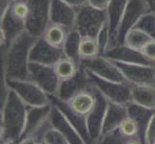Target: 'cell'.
Returning <instances> with one entry per match:
<instances>
[{
	"label": "cell",
	"instance_id": "cell-1",
	"mask_svg": "<svg viewBox=\"0 0 155 144\" xmlns=\"http://www.w3.org/2000/svg\"><path fill=\"white\" fill-rule=\"evenodd\" d=\"M38 39L25 31L8 47L1 46L2 77L6 81L29 79L30 53Z\"/></svg>",
	"mask_w": 155,
	"mask_h": 144
},
{
	"label": "cell",
	"instance_id": "cell-2",
	"mask_svg": "<svg viewBox=\"0 0 155 144\" xmlns=\"http://www.w3.org/2000/svg\"><path fill=\"white\" fill-rule=\"evenodd\" d=\"M28 106L13 89L1 101V144L22 137Z\"/></svg>",
	"mask_w": 155,
	"mask_h": 144
},
{
	"label": "cell",
	"instance_id": "cell-3",
	"mask_svg": "<svg viewBox=\"0 0 155 144\" xmlns=\"http://www.w3.org/2000/svg\"><path fill=\"white\" fill-rule=\"evenodd\" d=\"M106 23V11L95 9L89 4L77 10L75 29L83 38L97 39L100 30Z\"/></svg>",
	"mask_w": 155,
	"mask_h": 144
},
{
	"label": "cell",
	"instance_id": "cell-4",
	"mask_svg": "<svg viewBox=\"0 0 155 144\" xmlns=\"http://www.w3.org/2000/svg\"><path fill=\"white\" fill-rule=\"evenodd\" d=\"M29 14L25 20L26 31L37 38L44 36L51 24V0H28Z\"/></svg>",
	"mask_w": 155,
	"mask_h": 144
},
{
	"label": "cell",
	"instance_id": "cell-5",
	"mask_svg": "<svg viewBox=\"0 0 155 144\" xmlns=\"http://www.w3.org/2000/svg\"><path fill=\"white\" fill-rule=\"evenodd\" d=\"M91 85L101 92L106 99L121 105H127L132 101L131 85L127 83H116L99 78L85 69Z\"/></svg>",
	"mask_w": 155,
	"mask_h": 144
},
{
	"label": "cell",
	"instance_id": "cell-6",
	"mask_svg": "<svg viewBox=\"0 0 155 144\" xmlns=\"http://www.w3.org/2000/svg\"><path fill=\"white\" fill-rule=\"evenodd\" d=\"M6 84L7 87L15 91L29 107H41L50 104L48 94L31 80H10L6 81Z\"/></svg>",
	"mask_w": 155,
	"mask_h": 144
},
{
	"label": "cell",
	"instance_id": "cell-7",
	"mask_svg": "<svg viewBox=\"0 0 155 144\" xmlns=\"http://www.w3.org/2000/svg\"><path fill=\"white\" fill-rule=\"evenodd\" d=\"M28 80L38 85L48 95H56L61 83L54 66L31 62H29Z\"/></svg>",
	"mask_w": 155,
	"mask_h": 144
},
{
	"label": "cell",
	"instance_id": "cell-8",
	"mask_svg": "<svg viewBox=\"0 0 155 144\" xmlns=\"http://www.w3.org/2000/svg\"><path fill=\"white\" fill-rule=\"evenodd\" d=\"M81 65L88 71L99 78L116 83H127L116 63L104 56H97L93 59L80 61ZM128 84V83H127Z\"/></svg>",
	"mask_w": 155,
	"mask_h": 144
},
{
	"label": "cell",
	"instance_id": "cell-9",
	"mask_svg": "<svg viewBox=\"0 0 155 144\" xmlns=\"http://www.w3.org/2000/svg\"><path fill=\"white\" fill-rule=\"evenodd\" d=\"M148 13V8L145 0H128L126 9L117 32V45L124 44L126 34L138 24L140 19Z\"/></svg>",
	"mask_w": 155,
	"mask_h": 144
},
{
	"label": "cell",
	"instance_id": "cell-10",
	"mask_svg": "<svg viewBox=\"0 0 155 144\" xmlns=\"http://www.w3.org/2000/svg\"><path fill=\"white\" fill-rule=\"evenodd\" d=\"M52 104L41 107H29L26 114L25 128L22 137L39 135L41 136L42 132L50 123V114ZM21 137V138H22ZM20 138V139H21Z\"/></svg>",
	"mask_w": 155,
	"mask_h": 144
},
{
	"label": "cell",
	"instance_id": "cell-11",
	"mask_svg": "<svg viewBox=\"0 0 155 144\" xmlns=\"http://www.w3.org/2000/svg\"><path fill=\"white\" fill-rule=\"evenodd\" d=\"M124 79L130 85H154L155 66L114 62Z\"/></svg>",
	"mask_w": 155,
	"mask_h": 144
},
{
	"label": "cell",
	"instance_id": "cell-12",
	"mask_svg": "<svg viewBox=\"0 0 155 144\" xmlns=\"http://www.w3.org/2000/svg\"><path fill=\"white\" fill-rule=\"evenodd\" d=\"M64 57L66 56L63 48L49 44L42 37H41L37 40L31 50L30 62L54 66Z\"/></svg>",
	"mask_w": 155,
	"mask_h": 144
},
{
	"label": "cell",
	"instance_id": "cell-13",
	"mask_svg": "<svg viewBox=\"0 0 155 144\" xmlns=\"http://www.w3.org/2000/svg\"><path fill=\"white\" fill-rule=\"evenodd\" d=\"M94 89L97 95V103L93 110L87 116L88 131L94 144L97 143L102 136V127L107 110V99L97 88Z\"/></svg>",
	"mask_w": 155,
	"mask_h": 144
},
{
	"label": "cell",
	"instance_id": "cell-14",
	"mask_svg": "<svg viewBox=\"0 0 155 144\" xmlns=\"http://www.w3.org/2000/svg\"><path fill=\"white\" fill-rule=\"evenodd\" d=\"M25 31V21L15 17L10 9L2 18H0V46L8 47Z\"/></svg>",
	"mask_w": 155,
	"mask_h": 144
},
{
	"label": "cell",
	"instance_id": "cell-15",
	"mask_svg": "<svg viewBox=\"0 0 155 144\" xmlns=\"http://www.w3.org/2000/svg\"><path fill=\"white\" fill-rule=\"evenodd\" d=\"M77 9L64 2L63 0H51L50 21L52 24L63 26L67 30L75 28Z\"/></svg>",
	"mask_w": 155,
	"mask_h": 144
},
{
	"label": "cell",
	"instance_id": "cell-16",
	"mask_svg": "<svg viewBox=\"0 0 155 144\" xmlns=\"http://www.w3.org/2000/svg\"><path fill=\"white\" fill-rule=\"evenodd\" d=\"M50 102L55 105L57 108L60 110L63 114L65 115L66 118L69 121L75 129L78 131V133L82 136L84 140L86 141L87 144H94L88 131V126H87V117L80 115L77 113H75L68 105V102L63 101L60 98H58L56 95H48Z\"/></svg>",
	"mask_w": 155,
	"mask_h": 144
},
{
	"label": "cell",
	"instance_id": "cell-17",
	"mask_svg": "<svg viewBox=\"0 0 155 144\" xmlns=\"http://www.w3.org/2000/svg\"><path fill=\"white\" fill-rule=\"evenodd\" d=\"M91 86L85 68L80 65L78 72L73 77L61 81L56 96L63 101L68 102L79 91Z\"/></svg>",
	"mask_w": 155,
	"mask_h": 144
},
{
	"label": "cell",
	"instance_id": "cell-18",
	"mask_svg": "<svg viewBox=\"0 0 155 144\" xmlns=\"http://www.w3.org/2000/svg\"><path fill=\"white\" fill-rule=\"evenodd\" d=\"M112 62H119L124 63H137V65L154 66L148 61L142 51L135 50L124 44H119L110 47L103 55Z\"/></svg>",
	"mask_w": 155,
	"mask_h": 144
},
{
	"label": "cell",
	"instance_id": "cell-19",
	"mask_svg": "<svg viewBox=\"0 0 155 144\" xmlns=\"http://www.w3.org/2000/svg\"><path fill=\"white\" fill-rule=\"evenodd\" d=\"M50 123L66 136L71 144H87L78 131L69 123V121L66 118L62 111L53 104L50 114Z\"/></svg>",
	"mask_w": 155,
	"mask_h": 144
},
{
	"label": "cell",
	"instance_id": "cell-20",
	"mask_svg": "<svg viewBox=\"0 0 155 144\" xmlns=\"http://www.w3.org/2000/svg\"><path fill=\"white\" fill-rule=\"evenodd\" d=\"M128 117L126 105L117 104L107 99V110L102 127V136L119 130L120 124Z\"/></svg>",
	"mask_w": 155,
	"mask_h": 144
},
{
	"label": "cell",
	"instance_id": "cell-21",
	"mask_svg": "<svg viewBox=\"0 0 155 144\" xmlns=\"http://www.w3.org/2000/svg\"><path fill=\"white\" fill-rule=\"evenodd\" d=\"M128 0H111L106 9L107 23L109 25L111 34V47L117 45V32L124 17Z\"/></svg>",
	"mask_w": 155,
	"mask_h": 144
},
{
	"label": "cell",
	"instance_id": "cell-22",
	"mask_svg": "<svg viewBox=\"0 0 155 144\" xmlns=\"http://www.w3.org/2000/svg\"><path fill=\"white\" fill-rule=\"evenodd\" d=\"M68 103L75 113L87 117L97 103V95H95L94 88L91 85L89 88L81 90L74 95Z\"/></svg>",
	"mask_w": 155,
	"mask_h": 144
},
{
	"label": "cell",
	"instance_id": "cell-23",
	"mask_svg": "<svg viewBox=\"0 0 155 144\" xmlns=\"http://www.w3.org/2000/svg\"><path fill=\"white\" fill-rule=\"evenodd\" d=\"M131 102L155 110V84L131 85Z\"/></svg>",
	"mask_w": 155,
	"mask_h": 144
},
{
	"label": "cell",
	"instance_id": "cell-24",
	"mask_svg": "<svg viewBox=\"0 0 155 144\" xmlns=\"http://www.w3.org/2000/svg\"><path fill=\"white\" fill-rule=\"evenodd\" d=\"M126 106L128 110V116L136 121V123L139 126V136H140L141 139L143 140V136H145L147 126L149 120H150L151 116L155 113V110L147 109L146 107L138 105L134 102L128 103Z\"/></svg>",
	"mask_w": 155,
	"mask_h": 144
},
{
	"label": "cell",
	"instance_id": "cell-25",
	"mask_svg": "<svg viewBox=\"0 0 155 144\" xmlns=\"http://www.w3.org/2000/svg\"><path fill=\"white\" fill-rule=\"evenodd\" d=\"M82 39L83 37L75 28L69 30L67 36V39L65 40V43H64L63 46L65 56L67 58L71 59V60L78 63H80V61H81L79 50H80V44H81Z\"/></svg>",
	"mask_w": 155,
	"mask_h": 144
},
{
	"label": "cell",
	"instance_id": "cell-26",
	"mask_svg": "<svg viewBox=\"0 0 155 144\" xmlns=\"http://www.w3.org/2000/svg\"><path fill=\"white\" fill-rule=\"evenodd\" d=\"M152 40L153 39L146 32H143L140 28L134 27L126 34L124 44L135 50L142 51L143 48Z\"/></svg>",
	"mask_w": 155,
	"mask_h": 144
},
{
	"label": "cell",
	"instance_id": "cell-27",
	"mask_svg": "<svg viewBox=\"0 0 155 144\" xmlns=\"http://www.w3.org/2000/svg\"><path fill=\"white\" fill-rule=\"evenodd\" d=\"M68 33V30L64 28L63 26L57 25V24H50L48 28L45 32L44 38L49 44L56 46V47H61L63 48L65 40L67 39V36Z\"/></svg>",
	"mask_w": 155,
	"mask_h": 144
},
{
	"label": "cell",
	"instance_id": "cell-28",
	"mask_svg": "<svg viewBox=\"0 0 155 144\" xmlns=\"http://www.w3.org/2000/svg\"><path fill=\"white\" fill-rule=\"evenodd\" d=\"M54 67L60 81H64L75 75L80 68V63L74 62L69 58L64 57L56 63Z\"/></svg>",
	"mask_w": 155,
	"mask_h": 144
},
{
	"label": "cell",
	"instance_id": "cell-29",
	"mask_svg": "<svg viewBox=\"0 0 155 144\" xmlns=\"http://www.w3.org/2000/svg\"><path fill=\"white\" fill-rule=\"evenodd\" d=\"M80 59L86 60V59H93L99 55V48L97 39L94 38H83L81 44H80Z\"/></svg>",
	"mask_w": 155,
	"mask_h": 144
},
{
	"label": "cell",
	"instance_id": "cell-30",
	"mask_svg": "<svg viewBox=\"0 0 155 144\" xmlns=\"http://www.w3.org/2000/svg\"><path fill=\"white\" fill-rule=\"evenodd\" d=\"M41 141L44 144H71L66 136L53 127L51 123H49V125L42 132Z\"/></svg>",
	"mask_w": 155,
	"mask_h": 144
},
{
	"label": "cell",
	"instance_id": "cell-31",
	"mask_svg": "<svg viewBox=\"0 0 155 144\" xmlns=\"http://www.w3.org/2000/svg\"><path fill=\"white\" fill-rule=\"evenodd\" d=\"M97 41L99 48V55L103 56L105 52L111 47V34L108 23H106L100 30L97 37Z\"/></svg>",
	"mask_w": 155,
	"mask_h": 144
},
{
	"label": "cell",
	"instance_id": "cell-32",
	"mask_svg": "<svg viewBox=\"0 0 155 144\" xmlns=\"http://www.w3.org/2000/svg\"><path fill=\"white\" fill-rule=\"evenodd\" d=\"M135 27L140 28L155 40V14L151 13L146 14Z\"/></svg>",
	"mask_w": 155,
	"mask_h": 144
},
{
	"label": "cell",
	"instance_id": "cell-33",
	"mask_svg": "<svg viewBox=\"0 0 155 144\" xmlns=\"http://www.w3.org/2000/svg\"><path fill=\"white\" fill-rule=\"evenodd\" d=\"M119 131L125 138L136 137V136L140 137V136H139V126L136 123V121L133 120L129 116L126 119H124V122L120 124Z\"/></svg>",
	"mask_w": 155,
	"mask_h": 144
},
{
	"label": "cell",
	"instance_id": "cell-34",
	"mask_svg": "<svg viewBox=\"0 0 155 144\" xmlns=\"http://www.w3.org/2000/svg\"><path fill=\"white\" fill-rule=\"evenodd\" d=\"M125 137L120 134L119 130L114 131L110 134L103 135L95 144H124Z\"/></svg>",
	"mask_w": 155,
	"mask_h": 144
},
{
	"label": "cell",
	"instance_id": "cell-35",
	"mask_svg": "<svg viewBox=\"0 0 155 144\" xmlns=\"http://www.w3.org/2000/svg\"><path fill=\"white\" fill-rule=\"evenodd\" d=\"M13 14L15 15L17 18L22 19V20H26L29 14V5H28V0L27 1H18V2H14L12 8Z\"/></svg>",
	"mask_w": 155,
	"mask_h": 144
},
{
	"label": "cell",
	"instance_id": "cell-36",
	"mask_svg": "<svg viewBox=\"0 0 155 144\" xmlns=\"http://www.w3.org/2000/svg\"><path fill=\"white\" fill-rule=\"evenodd\" d=\"M143 144H154L155 143V113L151 116L143 136Z\"/></svg>",
	"mask_w": 155,
	"mask_h": 144
},
{
	"label": "cell",
	"instance_id": "cell-37",
	"mask_svg": "<svg viewBox=\"0 0 155 144\" xmlns=\"http://www.w3.org/2000/svg\"><path fill=\"white\" fill-rule=\"evenodd\" d=\"M143 54L148 61H150L155 66V40H152L143 48Z\"/></svg>",
	"mask_w": 155,
	"mask_h": 144
},
{
	"label": "cell",
	"instance_id": "cell-38",
	"mask_svg": "<svg viewBox=\"0 0 155 144\" xmlns=\"http://www.w3.org/2000/svg\"><path fill=\"white\" fill-rule=\"evenodd\" d=\"M111 0H88V4L95 9L106 11Z\"/></svg>",
	"mask_w": 155,
	"mask_h": 144
},
{
	"label": "cell",
	"instance_id": "cell-39",
	"mask_svg": "<svg viewBox=\"0 0 155 144\" xmlns=\"http://www.w3.org/2000/svg\"><path fill=\"white\" fill-rule=\"evenodd\" d=\"M18 144H41V137L39 135H33L22 137Z\"/></svg>",
	"mask_w": 155,
	"mask_h": 144
},
{
	"label": "cell",
	"instance_id": "cell-40",
	"mask_svg": "<svg viewBox=\"0 0 155 144\" xmlns=\"http://www.w3.org/2000/svg\"><path fill=\"white\" fill-rule=\"evenodd\" d=\"M14 2L12 0H0V18L6 14L12 8Z\"/></svg>",
	"mask_w": 155,
	"mask_h": 144
},
{
	"label": "cell",
	"instance_id": "cell-41",
	"mask_svg": "<svg viewBox=\"0 0 155 144\" xmlns=\"http://www.w3.org/2000/svg\"><path fill=\"white\" fill-rule=\"evenodd\" d=\"M63 1L77 10L88 4V0H63Z\"/></svg>",
	"mask_w": 155,
	"mask_h": 144
},
{
	"label": "cell",
	"instance_id": "cell-42",
	"mask_svg": "<svg viewBox=\"0 0 155 144\" xmlns=\"http://www.w3.org/2000/svg\"><path fill=\"white\" fill-rule=\"evenodd\" d=\"M124 144H143V140L140 137H130V138H125Z\"/></svg>",
	"mask_w": 155,
	"mask_h": 144
},
{
	"label": "cell",
	"instance_id": "cell-43",
	"mask_svg": "<svg viewBox=\"0 0 155 144\" xmlns=\"http://www.w3.org/2000/svg\"><path fill=\"white\" fill-rule=\"evenodd\" d=\"M147 8H148V13H151L155 14V0H145Z\"/></svg>",
	"mask_w": 155,
	"mask_h": 144
},
{
	"label": "cell",
	"instance_id": "cell-44",
	"mask_svg": "<svg viewBox=\"0 0 155 144\" xmlns=\"http://www.w3.org/2000/svg\"><path fill=\"white\" fill-rule=\"evenodd\" d=\"M19 140H10V141H7V142H4L2 144H18Z\"/></svg>",
	"mask_w": 155,
	"mask_h": 144
},
{
	"label": "cell",
	"instance_id": "cell-45",
	"mask_svg": "<svg viewBox=\"0 0 155 144\" xmlns=\"http://www.w3.org/2000/svg\"><path fill=\"white\" fill-rule=\"evenodd\" d=\"M13 2H18V1H24V0H12ZM25 1H27V0H25Z\"/></svg>",
	"mask_w": 155,
	"mask_h": 144
},
{
	"label": "cell",
	"instance_id": "cell-46",
	"mask_svg": "<svg viewBox=\"0 0 155 144\" xmlns=\"http://www.w3.org/2000/svg\"><path fill=\"white\" fill-rule=\"evenodd\" d=\"M41 144H44V143H42V141H41Z\"/></svg>",
	"mask_w": 155,
	"mask_h": 144
},
{
	"label": "cell",
	"instance_id": "cell-47",
	"mask_svg": "<svg viewBox=\"0 0 155 144\" xmlns=\"http://www.w3.org/2000/svg\"><path fill=\"white\" fill-rule=\"evenodd\" d=\"M154 144H155V143H154Z\"/></svg>",
	"mask_w": 155,
	"mask_h": 144
}]
</instances>
